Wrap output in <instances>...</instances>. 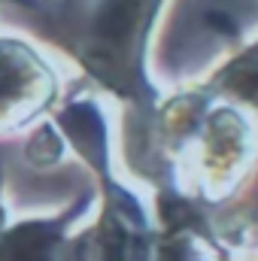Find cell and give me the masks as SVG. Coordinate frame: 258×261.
I'll list each match as a JSON object with an SVG mask.
<instances>
[{
  "label": "cell",
  "mask_w": 258,
  "mask_h": 261,
  "mask_svg": "<svg viewBox=\"0 0 258 261\" xmlns=\"http://www.w3.org/2000/svg\"><path fill=\"white\" fill-rule=\"evenodd\" d=\"M43 67L24 49L0 43V125L28 113L43 91Z\"/></svg>",
  "instance_id": "1"
},
{
  "label": "cell",
  "mask_w": 258,
  "mask_h": 261,
  "mask_svg": "<svg viewBox=\"0 0 258 261\" xmlns=\"http://www.w3.org/2000/svg\"><path fill=\"white\" fill-rule=\"evenodd\" d=\"M243 94H249L252 100H258V76H249L246 82H243V88H240Z\"/></svg>",
  "instance_id": "2"
}]
</instances>
